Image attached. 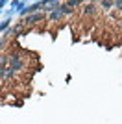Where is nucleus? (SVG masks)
Here are the masks:
<instances>
[{
	"label": "nucleus",
	"mask_w": 122,
	"mask_h": 124,
	"mask_svg": "<svg viewBox=\"0 0 122 124\" xmlns=\"http://www.w3.org/2000/svg\"><path fill=\"white\" fill-rule=\"evenodd\" d=\"M43 19H45V15H33V17H28L26 22H35V21H43Z\"/></svg>",
	"instance_id": "obj_1"
},
{
	"label": "nucleus",
	"mask_w": 122,
	"mask_h": 124,
	"mask_svg": "<svg viewBox=\"0 0 122 124\" xmlns=\"http://www.w3.org/2000/svg\"><path fill=\"white\" fill-rule=\"evenodd\" d=\"M85 13H94V4H89L85 8Z\"/></svg>",
	"instance_id": "obj_2"
}]
</instances>
